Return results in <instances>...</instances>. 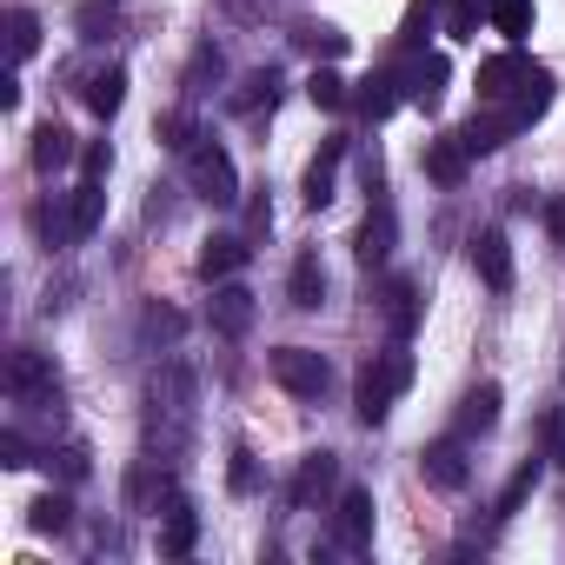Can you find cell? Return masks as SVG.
Returning a JSON list of instances; mask_svg holds the SVG:
<instances>
[{
    "label": "cell",
    "mask_w": 565,
    "mask_h": 565,
    "mask_svg": "<svg viewBox=\"0 0 565 565\" xmlns=\"http://www.w3.org/2000/svg\"><path fill=\"white\" fill-rule=\"evenodd\" d=\"M34 47H41V14L34 8H8V54L28 61Z\"/></svg>",
    "instance_id": "28"
},
{
    "label": "cell",
    "mask_w": 565,
    "mask_h": 565,
    "mask_svg": "<svg viewBox=\"0 0 565 565\" xmlns=\"http://www.w3.org/2000/svg\"><path fill=\"white\" fill-rule=\"evenodd\" d=\"M206 74L220 81V54H213V47H200V54H193V67H186V87H200Z\"/></svg>",
    "instance_id": "40"
},
{
    "label": "cell",
    "mask_w": 565,
    "mask_h": 565,
    "mask_svg": "<svg viewBox=\"0 0 565 565\" xmlns=\"http://www.w3.org/2000/svg\"><path fill=\"white\" fill-rule=\"evenodd\" d=\"M545 459H552V466L565 472V406H558V413L545 419Z\"/></svg>",
    "instance_id": "37"
},
{
    "label": "cell",
    "mask_w": 565,
    "mask_h": 565,
    "mask_svg": "<svg viewBox=\"0 0 565 565\" xmlns=\"http://www.w3.org/2000/svg\"><path fill=\"white\" fill-rule=\"evenodd\" d=\"M200 545V512H193V499H167V512H160V552L167 558H186Z\"/></svg>",
    "instance_id": "15"
},
{
    "label": "cell",
    "mask_w": 565,
    "mask_h": 565,
    "mask_svg": "<svg viewBox=\"0 0 565 565\" xmlns=\"http://www.w3.org/2000/svg\"><path fill=\"white\" fill-rule=\"evenodd\" d=\"M74 153H81V147H74V134H67V127H54V120H47V127L34 134V167H41V173H54V167H67Z\"/></svg>",
    "instance_id": "25"
},
{
    "label": "cell",
    "mask_w": 565,
    "mask_h": 565,
    "mask_svg": "<svg viewBox=\"0 0 565 565\" xmlns=\"http://www.w3.org/2000/svg\"><path fill=\"white\" fill-rule=\"evenodd\" d=\"M399 100H406V81H399V67H380V74H366V81L353 87V107H360L366 120H386Z\"/></svg>",
    "instance_id": "11"
},
{
    "label": "cell",
    "mask_w": 565,
    "mask_h": 565,
    "mask_svg": "<svg viewBox=\"0 0 565 565\" xmlns=\"http://www.w3.org/2000/svg\"><path fill=\"white\" fill-rule=\"evenodd\" d=\"M273 87H279V81H273V74H253V81H246V87H239V94H233V107H239V114H253V107H259V100H266V107H273Z\"/></svg>",
    "instance_id": "33"
},
{
    "label": "cell",
    "mask_w": 565,
    "mask_h": 565,
    "mask_svg": "<svg viewBox=\"0 0 565 565\" xmlns=\"http://www.w3.org/2000/svg\"><path fill=\"white\" fill-rule=\"evenodd\" d=\"M466 160H472V153H466V140H459V134H446V140H433V147H426V180L459 186V180H466Z\"/></svg>",
    "instance_id": "19"
},
{
    "label": "cell",
    "mask_w": 565,
    "mask_h": 565,
    "mask_svg": "<svg viewBox=\"0 0 565 565\" xmlns=\"http://www.w3.org/2000/svg\"><path fill=\"white\" fill-rule=\"evenodd\" d=\"M186 180H193V193H200L206 206H233V200H239V173H233V160H226L220 147H193V153H186Z\"/></svg>",
    "instance_id": "2"
},
{
    "label": "cell",
    "mask_w": 565,
    "mask_h": 565,
    "mask_svg": "<svg viewBox=\"0 0 565 565\" xmlns=\"http://www.w3.org/2000/svg\"><path fill=\"white\" fill-rule=\"evenodd\" d=\"M226 479H233V492H253V486H259V466H253V452H246V446H233V466H226Z\"/></svg>",
    "instance_id": "34"
},
{
    "label": "cell",
    "mask_w": 565,
    "mask_h": 565,
    "mask_svg": "<svg viewBox=\"0 0 565 565\" xmlns=\"http://www.w3.org/2000/svg\"><path fill=\"white\" fill-rule=\"evenodd\" d=\"M153 492H160L153 459H140V466H134V479H127V499H134V505H153Z\"/></svg>",
    "instance_id": "35"
},
{
    "label": "cell",
    "mask_w": 565,
    "mask_h": 565,
    "mask_svg": "<svg viewBox=\"0 0 565 565\" xmlns=\"http://www.w3.org/2000/svg\"><path fill=\"white\" fill-rule=\"evenodd\" d=\"M472 273L486 279L492 294H505V287H512V246H505V233H499V226L472 233Z\"/></svg>",
    "instance_id": "9"
},
{
    "label": "cell",
    "mask_w": 565,
    "mask_h": 565,
    "mask_svg": "<svg viewBox=\"0 0 565 565\" xmlns=\"http://www.w3.org/2000/svg\"><path fill=\"white\" fill-rule=\"evenodd\" d=\"M446 34L452 41H472L479 34V0H446Z\"/></svg>",
    "instance_id": "31"
},
{
    "label": "cell",
    "mask_w": 565,
    "mask_h": 565,
    "mask_svg": "<svg viewBox=\"0 0 565 565\" xmlns=\"http://www.w3.org/2000/svg\"><path fill=\"white\" fill-rule=\"evenodd\" d=\"M67 525H74L67 492H41V499H34V532H67Z\"/></svg>",
    "instance_id": "29"
},
{
    "label": "cell",
    "mask_w": 565,
    "mask_h": 565,
    "mask_svg": "<svg viewBox=\"0 0 565 565\" xmlns=\"http://www.w3.org/2000/svg\"><path fill=\"white\" fill-rule=\"evenodd\" d=\"M333 525H340V545H347V552H366V545H373V492H366V486H347Z\"/></svg>",
    "instance_id": "8"
},
{
    "label": "cell",
    "mask_w": 565,
    "mask_h": 565,
    "mask_svg": "<svg viewBox=\"0 0 565 565\" xmlns=\"http://www.w3.org/2000/svg\"><path fill=\"white\" fill-rule=\"evenodd\" d=\"M160 140H167L173 153H193V147H206V140H200V120H193V114H167V120H160Z\"/></svg>",
    "instance_id": "30"
},
{
    "label": "cell",
    "mask_w": 565,
    "mask_h": 565,
    "mask_svg": "<svg viewBox=\"0 0 565 565\" xmlns=\"http://www.w3.org/2000/svg\"><path fill=\"white\" fill-rule=\"evenodd\" d=\"M206 320H213V333H226V340H239L253 320H259V300L246 294V287H226V279H213V300H206Z\"/></svg>",
    "instance_id": "6"
},
{
    "label": "cell",
    "mask_w": 565,
    "mask_h": 565,
    "mask_svg": "<svg viewBox=\"0 0 565 565\" xmlns=\"http://www.w3.org/2000/svg\"><path fill=\"white\" fill-rule=\"evenodd\" d=\"M532 479H539V466H519V472H512V486L499 492V519H505V512H519V499L532 492Z\"/></svg>",
    "instance_id": "36"
},
{
    "label": "cell",
    "mask_w": 565,
    "mask_h": 565,
    "mask_svg": "<svg viewBox=\"0 0 565 565\" xmlns=\"http://www.w3.org/2000/svg\"><path fill=\"white\" fill-rule=\"evenodd\" d=\"M406 386H413V353H399V347H393V353H373V360L360 366V393H353L360 419H366V426H380Z\"/></svg>",
    "instance_id": "1"
},
{
    "label": "cell",
    "mask_w": 565,
    "mask_h": 565,
    "mask_svg": "<svg viewBox=\"0 0 565 565\" xmlns=\"http://www.w3.org/2000/svg\"><path fill=\"white\" fill-rule=\"evenodd\" d=\"M0 466H34V459H28V439H21V433H0Z\"/></svg>",
    "instance_id": "41"
},
{
    "label": "cell",
    "mask_w": 565,
    "mask_h": 565,
    "mask_svg": "<svg viewBox=\"0 0 565 565\" xmlns=\"http://www.w3.org/2000/svg\"><path fill=\"white\" fill-rule=\"evenodd\" d=\"M419 472H426V486H439V492H459V486L472 479V466H466V446H459V439L426 446V452H419Z\"/></svg>",
    "instance_id": "10"
},
{
    "label": "cell",
    "mask_w": 565,
    "mask_h": 565,
    "mask_svg": "<svg viewBox=\"0 0 565 565\" xmlns=\"http://www.w3.org/2000/svg\"><path fill=\"white\" fill-rule=\"evenodd\" d=\"M100 28H114V8H87L81 14V41H107Z\"/></svg>",
    "instance_id": "39"
},
{
    "label": "cell",
    "mask_w": 565,
    "mask_h": 565,
    "mask_svg": "<svg viewBox=\"0 0 565 565\" xmlns=\"http://www.w3.org/2000/svg\"><path fill=\"white\" fill-rule=\"evenodd\" d=\"M287 300H294L300 313H313V307L327 300V266H320V253H300V259H294V279H287Z\"/></svg>",
    "instance_id": "18"
},
{
    "label": "cell",
    "mask_w": 565,
    "mask_h": 565,
    "mask_svg": "<svg viewBox=\"0 0 565 565\" xmlns=\"http://www.w3.org/2000/svg\"><path fill=\"white\" fill-rule=\"evenodd\" d=\"M512 134H519V114H512V107H486V114H472V120L459 127L466 153H492V147H505Z\"/></svg>",
    "instance_id": "12"
},
{
    "label": "cell",
    "mask_w": 565,
    "mask_h": 565,
    "mask_svg": "<svg viewBox=\"0 0 565 565\" xmlns=\"http://www.w3.org/2000/svg\"><path fill=\"white\" fill-rule=\"evenodd\" d=\"M273 380L287 386L294 399H320L327 380H333V366H327L320 353H307V347H279V353H273Z\"/></svg>",
    "instance_id": "3"
},
{
    "label": "cell",
    "mask_w": 565,
    "mask_h": 565,
    "mask_svg": "<svg viewBox=\"0 0 565 565\" xmlns=\"http://www.w3.org/2000/svg\"><path fill=\"white\" fill-rule=\"evenodd\" d=\"M300 47H313V54H327V61H340V54H347L353 41H347V34H333V28H307V34H300Z\"/></svg>",
    "instance_id": "32"
},
{
    "label": "cell",
    "mask_w": 565,
    "mask_h": 565,
    "mask_svg": "<svg viewBox=\"0 0 565 565\" xmlns=\"http://www.w3.org/2000/svg\"><path fill=\"white\" fill-rule=\"evenodd\" d=\"M100 206H107L100 180H81V186H74V200H67V220L54 226V239H87V233L100 226Z\"/></svg>",
    "instance_id": "16"
},
{
    "label": "cell",
    "mask_w": 565,
    "mask_h": 565,
    "mask_svg": "<svg viewBox=\"0 0 565 565\" xmlns=\"http://www.w3.org/2000/svg\"><path fill=\"white\" fill-rule=\"evenodd\" d=\"M307 100H313V107H327V114H340V107H353V81H347V74H333V67H320V74L307 81Z\"/></svg>",
    "instance_id": "26"
},
{
    "label": "cell",
    "mask_w": 565,
    "mask_h": 565,
    "mask_svg": "<svg viewBox=\"0 0 565 565\" xmlns=\"http://www.w3.org/2000/svg\"><path fill=\"white\" fill-rule=\"evenodd\" d=\"M87 107H94L100 120H114V114L127 107V74H120V67H107V74H94V81H87Z\"/></svg>",
    "instance_id": "24"
},
{
    "label": "cell",
    "mask_w": 565,
    "mask_h": 565,
    "mask_svg": "<svg viewBox=\"0 0 565 565\" xmlns=\"http://www.w3.org/2000/svg\"><path fill=\"white\" fill-rule=\"evenodd\" d=\"M147 333H167V340H173V333H180V313H173V307H147Z\"/></svg>",
    "instance_id": "42"
},
{
    "label": "cell",
    "mask_w": 565,
    "mask_h": 565,
    "mask_svg": "<svg viewBox=\"0 0 565 565\" xmlns=\"http://www.w3.org/2000/svg\"><path fill=\"white\" fill-rule=\"evenodd\" d=\"M532 74H539V67H532L519 47H512V54H492V61L479 67V81H472V87H479V107H505V100H512Z\"/></svg>",
    "instance_id": "4"
},
{
    "label": "cell",
    "mask_w": 565,
    "mask_h": 565,
    "mask_svg": "<svg viewBox=\"0 0 565 565\" xmlns=\"http://www.w3.org/2000/svg\"><path fill=\"white\" fill-rule=\"evenodd\" d=\"M393 233H399L393 200H373V213H366V226H360V266H386V259H393Z\"/></svg>",
    "instance_id": "13"
},
{
    "label": "cell",
    "mask_w": 565,
    "mask_h": 565,
    "mask_svg": "<svg viewBox=\"0 0 565 565\" xmlns=\"http://www.w3.org/2000/svg\"><path fill=\"white\" fill-rule=\"evenodd\" d=\"M107 167H114V153H107V140H94V147H81V173H87V180H107Z\"/></svg>",
    "instance_id": "38"
},
{
    "label": "cell",
    "mask_w": 565,
    "mask_h": 565,
    "mask_svg": "<svg viewBox=\"0 0 565 565\" xmlns=\"http://www.w3.org/2000/svg\"><path fill=\"white\" fill-rule=\"evenodd\" d=\"M8 393H14L21 406H54L61 380H54V366H47L41 353H14V360H8Z\"/></svg>",
    "instance_id": "5"
},
{
    "label": "cell",
    "mask_w": 565,
    "mask_h": 565,
    "mask_svg": "<svg viewBox=\"0 0 565 565\" xmlns=\"http://www.w3.org/2000/svg\"><path fill=\"white\" fill-rule=\"evenodd\" d=\"M439 14H446V0H413V8H406V28H399V47H406V54H419Z\"/></svg>",
    "instance_id": "27"
},
{
    "label": "cell",
    "mask_w": 565,
    "mask_h": 565,
    "mask_svg": "<svg viewBox=\"0 0 565 565\" xmlns=\"http://www.w3.org/2000/svg\"><path fill=\"white\" fill-rule=\"evenodd\" d=\"M340 160H347V140H327L320 153H313V167H307V206H327L333 200V173H340Z\"/></svg>",
    "instance_id": "20"
},
{
    "label": "cell",
    "mask_w": 565,
    "mask_h": 565,
    "mask_svg": "<svg viewBox=\"0 0 565 565\" xmlns=\"http://www.w3.org/2000/svg\"><path fill=\"white\" fill-rule=\"evenodd\" d=\"M452 426H459V439H466V433H492V426H499V386H492V380L472 386V393L459 399V419H452Z\"/></svg>",
    "instance_id": "21"
},
{
    "label": "cell",
    "mask_w": 565,
    "mask_h": 565,
    "mask_svg": "<svg viewBox=\"0 0 565 565\" xmlns=\"http://www.w3.org/2000/svg\"><path fill=\"white\" fill-rule=\"evenodd\" d=\"M486 21H492V28L519 47V41L532 34V0H486Z\"/></svg>",
    "instance_id": "23"
},
{
    "label": "cell",
    "mask_w": 565,
    "mask_h": 565,
    "mask_svg": "<svg viewBox=\"0 0 565 565\" xmlns=\"http://www.w3.org/2000/svg\"><path fill=\"white\" fill-rule=\"evenodd\" d=\"M246 259H253V246H246L239 233H213V239L200 246V279H233Z\"/></svg>",
    "instance_id": "17"
},
{
    "label": "cell",
    "mask_w": 565,
    "mask_h": 565,
    "mask_svg": "<svg viewBox=\"0 0 565 565\" xmlns=\"http://www.w3.org/2000/svg\"><path fill=\"white\" fill-rule=\"evenodd\" d=\"M386 327H393V340H406L419 327V287L413 279H393L386 287Z\"/></svg>",
    "instance_id": "22"
},
{
    "label": "cell",
    "mask_w": 565,
    "mask_h": 565,
    "mask_svg": "<svg viewBox=\"0 0 565 565\" xmlns=\"http://www.w3.org/2000/svg\"><path fill=\"white\" fill-rule=\"evenodd\" d=\"M545 233H552V239H565V200H552V206H545Z\"/></svg>",
    "instance_id": "43"
},
{
    "label": "cell",
    "mask_w": 565,
    "mask_h": 565,
    "mask_svg": "<svg viewBox=\"0 0 565 565\" xmlns=\"http://www.w3.org/2000/svg\"><path fill=\"white\" fill-rule=\"evenodd\" d=\"M399 81H406V100H413V107H439L452 67H446V54H426V47H419V54L399 67Z\"/></svg>",
    "instance_id": "7"
},
{
    "label": "cell",
    "mask_w": 565,
    "mask_h": 565,
    "mask_svg": "<svg viewBox=\"0 0 565 565\" xmlns=\"http://www.w3.org/2000/svg\"><path fill=\"white\" fill-rule=\"evenodd\" d=\"M333 486H340V459H333V452H307L300 472H294V492H287V499H294V505H320Z\"/></svg>",
    "instance_id": "14"
}]
</instances>
